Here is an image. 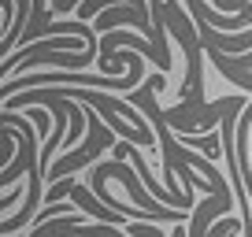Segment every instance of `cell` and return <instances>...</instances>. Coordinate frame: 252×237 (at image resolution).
I'll use <instances>...</instances> for the list:
<instances>
[{"instance_id":"7a4b0ae2","label":"cell","mask_w":252,"mask_h":237,"mask_svg":"<svg viewBox=\"0 0 252 237\" xmlns=\"http://www.w3.org/2000/svg\"><path fill=\"white\" fill-rule=\"evenodd\" d=\"M15 197H19V185H11V193H8V197H0V211H4V207H11V204H15Z\"/></svg>"},{"instance_id":"3957f363","label":"cell","mask_w":252,"mask_h":237,"mask_svg":"<svg viewBox=\"0 0 252 237\" xmlns=\"http://www.w3.org/2000/svg\"><path fill=\"white\" fill-rule=\"evenodd\" d=\"M230 78H234V82H237V86H245V89H252V74H249V78H245V74H234V71H230Z\"/></svg>"},{"instance_id":"6da1fadb","label":"cell","mask_w":252,"mask_h":237,"mask_svg":"<svg viewBox=\"0 0 252 237\" xmlns=\"http://www.w3.org/2000/svg\"><path fill=\"white\" fill-rule=\"evenodd\" d=\"M56 234H63V237H123L119 230H111V226H78L74 219H63L60 226H33V234L30 237H56Z\"/></svg>"}]
</instances>
